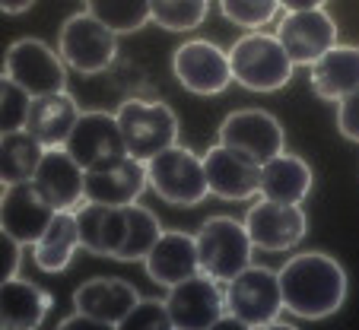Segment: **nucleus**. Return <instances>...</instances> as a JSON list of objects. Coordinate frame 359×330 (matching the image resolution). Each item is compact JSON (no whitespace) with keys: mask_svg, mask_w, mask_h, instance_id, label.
<instances>
[{"mask_svg":"<svg viewBox=\"0 0 359 330\" xmlns=\"http://www.w3.org/2000/svg\"><path fill=\"white\" fill-rule=\"evenodd\" d=\"M283 308L302 321H325L344 305L346 273L331 254L305 251L277 270Z\"/></svg>","mask_w":359,"mask_h":330,"instance_id":"f257e3e1","label":"nucleus"},{"mask_svg":"<svg viewBox=\"0 0 359 330\" xmlns=\"http://www.w3.org/2000/svg\"><path fill=\"white\" fill-rule=\"evenodd\" d=\"M229 64H232V80L238 86L251 89V92H277V89H283L292 80V67H296L290 61V54L283 51L277 35H264L258 29L232 45Z\"/></svg>","mask_w":359,"mask_h":330,"instance_id":"f03ea898","label":"nucleus"},{"mask_svg":"<svg viewBox=\"0 0 359 330\" xmlns=\"http://www.w3.org/2000/svg\"><path fill=\"white\" fill-rule=\"evenodd\" d=\"M147 184L172 207H197L210 194L203 156L191 153L182 143H172L147 162Z\"/></svg>","mask_w":359,"mask_h":330,"instance_id":"7ed1b4c3","label":"nucleus"},{"mask_svg":"<svg viewBox=\"0 0 359 330\" xmlns=\"http://www.w3.org/2000/svg\"><path fill=\"white\" fill-rule=\"evenodd\" d=\"M226 315L238 317L248 330L277 327V317L283 315V292L280 277L267 267H248L226 283Z\"/></svg>","mask_w":359,"mask_h":330,"instance_id":"20e7f679","label":"nucleus"},{"mask_svg":"<svg viewBox=\"0 0 359 330\" xmlns=\"http://www.w3.org/2000/svg\"><path fill=\"white\" fill-rule=\"evenodd\" d=\"M197 242V261H201V273L213 277L217 283H229L251 263V245L245 223H236L232 216H213L201 226L194 235Z\"/></svg>","mask_w":359,"mask_h":330,"instance_id":"39448f33","label":"nucleus"},{"mask_svg":"<svg viewBox=\"0 0 359 330\" xmlns=\"http://www.w3.org/2000/svg\"><path fill=\"white\" fill-rule=\"evenodd\" d=\"M115 118L128 153L140 162H149L156 153L178 143V118L165 102L130 99L118 108Z\"/></svg>","mask_w":359,"mask_h":330,"instance_id":"423d86ee","label":"nucleus"},{"mask_svg":"<svg viewBox=\"0 0 359 330\" xmlns=\"http://www.w3.org/2000/svg\"><path fill=\"white\" fill-rule=\"evenodd\" d=\"M57 51L76 74H102L115 64L118 32L93 13H74L57 32Z\"/></svg>","mask_w":359,"mask_h":330,"instance_id":"0eeeda50","label":"nucleus"},{"mask_svg":"<svg viewBox=\"0 0 359 330\" xmlns=\"http://www.w3.org/2000/svg\"><path fill=\"white\" fill-rule=\"evenodd\" d=\"M4 74L16 80L29 95H48L67 89V64L61 51L41 39H16L4 54Z\"/></svg>","mask_w":359,"mask_h":330,"instance_id":"6e6552de","label":"nucleus"},{"mask_svg":"<svg viewBox=\"0 0 359 330\" xmlns=\"http://www.w3.org/2000/svg\"><path fill=\"white\" fill-rule=\"evenodd\" d=\"M165 305H169L175 330H213V324L226 315L223 289L207 273H194V277L169 286Z\"/></svg>","mask_w":359,"mask_h":330,"instance_id":"1a4fd4ad","label":"nucleus"},{"mask_svg":"<svg viewBox=\"0 0 359 330\" xmlns=\"http://www.w3.org/2000/svg\"><path fill=\"white\" fill-rule=\"evenodd\" d=\"M64 149L80 162L83 172L105 169V165H111V162L128 156L121 128H118V118L105 115V111H86V115L76 118Z\"/></svg>","mask_w":359,"mask_h":330,"instance_id":"9d476101","label":"nucleus"},{"mask_svg":"<svg viewBox=\"0 0 359 330\" xmlns=\"http://www.w3.org/2000/svg\"><path fill=\"white\" fill-rule=\"evenodd\" d=\"M172 74L188 92L194 95H219L232 83L229 54L213 41H184L172 54Z\"/></svg>","mask_w":359,"mask_h":330,"instance_id":"9b49d317","label":"nucleus"},{"mask_svg":"<svg viewBox=\"0 0 359 330\" xmlns=\"http://www.w3.org/2000/svg\"><path fill=\"white\" fill-rule=\"evenodd\" d=\"M219 143L238 149V153L251 156L255 162L264 165L267 159L283 153L286 134H283V124L271 111H264V108H242V111H232L219 124Z\"/></svg>","mask_w":359,"mask_h":330,"instance_id":"f8f14e48","label":"nucleus"},{"mask_svg":"<svg viewBox=\"0 0 359 330\" xmlns=\"http://www.w3.org/2000/svg\"><path fill=\"white\" fill-rule=\"evenodd\" d=\"M245 229L255 248L261 251H290L309 232V216L302 213L299 203H280V200H261L248 209L245 216Z\"/></svg>","mask_w":359,"mask_h":330,"instance_id":"ddd939ff","label":"nucleus"},{"mask_svg":"<svg viewBox=\"0 0 359 330\" xmlns=\"http://www.w3.org/2000/svg\"><path fill=\"white\" fill-rule=\"evenodd\" d=\"M277 39L296 67H312L325 51L337 45V26L325 7L318 10H290L277 26Z\"/></svg>","mask_w":359,"mask_h":330,"instance_id":"4468645a","label":"nucleus"},{"mask_svg":"<svg viewBox=\"0 0 359 330\" xmlns=\"http://www.w3.org/2000/svg\"><path fill=\"white\" fill-rule=\"evenodd\" d=\"M203 172H207L210 194H217L219 200H248L261 191V162L232 146H223V143L207 149Z\"/></svg>","mask_w":359,"mask_h":330,"instance_id":"2eb2a0df","label":"nucleus"},{"mask_svg":"<svg viewBox=\"0 0 359 330\" xmlns=\"http://www.w3.org/2000/svg\"><path fill=\"white\" fill-rule=\"evenodd\" d=\"M32 184L51 209H76L86 200V172L64 146L45 149Z\"/></svg>","mask_w":359,"mask_h":330,"instance_id":"dca6fc26","label":"nucleus"},{"mask_svg":"<svg viewBox=\"0 0 359 330\" xmlns=\"http://www.w3.org/2000/svg\"><path fill=\"white\" fill-rule=\"evenodd\" d=\"M57 209L45 203V197L35 191L32 181L7 184L4 197H0V229L13 235L20 245H35L48 223L55 219Z\"/></svg>","mask_w":359,"mask_h":330,"instance_id":"f3484780","label":"nucleus"},{"mask_svg":"<svg viewBox=\"0 0 359 330\" xmlns=\"http://www.w3.org/2000/svg\"><path fill=\"white\" fill-rule=\"evenodd\" d=\"M147 184V162L124 156V159L111 162L105 169L86 172V200L109 203V207H130L137 197L143 194Z\"/></svg>","mask_w":359,"mask_h":330,"instance_id":"a211bd4d","label":"nucleus"},{"mask_svg":"<svg viewBox=\"0 0 359 330\" xmlns=\"http://www.w3.org/2000/svg\"><path fill=\"white\" fill-rule=\"evenodd\" d=\"M137 302H140V292H137L130 283H124V280H115V277L86 280V283H83L80 289L74 292L76 311H83V315L102 321L109 330H115L118 324L128 317V311L134 308Z\"/></svg>","mask_w":359,"mask_h":330,"instance_id":"6ab92c4d","label":"nucleus"},{"mask_svg":"<svg viewBox=\"0 0 359 330\" xmlns=\"http://www.w3.org/2000/svg\"><path fill=\"white\" fill-rule=\"evenodd\" d=\"M147 277L159 286H175L182 280L201 273V261H197V242L194 235L184 232H163L159 242L149 248V254L143 257Z\"/></svg>","mask_w":359,"mask_h":330,"instance_id":"aec40b11","label":"nucleus"},{"mask_svg":"<svg viewBox=\"0 0 359 330\" xmlns=\"http://www.w3.org/2000/svg\"><path fill=\"white\" fill-rule=\"evenodd\" d=\"M80 108L70 99L67 92H48V95H35L29 105V118H26V130L41 143L45 149L51 146H64L74 130Z\"/></svg>","mask_w":359,"mask_h":330,"instance_id":"412c9836","label":"nucleus"},{"mask_svg":"<svg viewBox=\"0 0 359 330\" xmlns=\"http://www.w3.org/2000/svg\"><path fill=\"white\" fill-rule=\"evenodd\" d=\"M51 296L29 280H7L0 286V330H35L48 317Z\"/></svg>","mask_w":359,"mask_h":330,"instance_id":"4be33fe9","label":"nucleus"},{"mask_svg":"<svg viewBox=\"0 0 359 330\" xmlns=\"http://www.w3.org/2000/svg\"><path fill=\"white\" fill-rule=\"evenodd\" d=\"M74 213H76V226H80L83 248L95 257H115L118 245H121V229H124V207L83 200Z\"/></svg>","mask_w":359,"mask_h":330,"instance_id":"5701e85b","label":"nucleus"},{"mask_svg":"<svg viewBox=\"0 0 359 330\" xmlns=\"http://www.w3.org/2000/svg\"><path fill=\"white\" fill-rule=\"evenodd\" d=\"M312 89L327 102H340L359 89V48L334 45L312 64Z\"/></svg>","mask_w":359,"mask_h":330,"instance_id":"b1692460","label":"nucleus"},{"mask_svg":"<svg viewBox=\"0 0 359 330\" xmlns=\"http://www.w3.org/2000/svg\"><path fill=\"white\" fill-rule=\"evenodd\" d=\"M312 191V169L309 162L299 156L277 153L273 159H267L261 165V197L267 200H280V203H302Z\"/></svg>","mask_w":359,"mask_h":330,"instance_id":"393cba45","label":"nucleus"},{"mask_svg":"<svg viewBox=\"0 0 359 330\" xmlns=\"http://www.w3.org/2000/svg\"><path fill=\"white\" fill-rule=\"evenodd\" d=\"M76 248H83L76 213L74 209H57L55 219L48 223V229L41 232V238L32 245L35 267L45 270V273H61V270L70 267Z\"/></svg>","mask_w":359,"mask_h":330,"instance_id":"a878e982","label":"nucleus"},{"mask_svg":"<svg viewBox=\"0 0 359 330\" xmlns=\"http://www.w3.org/2000/svg\"><path fill=\"white\" fill-rule=\"evenodd\" d=\"M41 156H45V146L26 128L4 134L0 137V184L7 188V184L32 181Z\"/></svg>","mask_w":359,"mask_h":330,"instance_id":"bb28decb","label":"nucleus"},{"mask_svg":"<svg viewBox=\"0 0 359 330\" xmlns=\"http://www.w3.org/2000/svg\"><path fill=\"white\" fill-rule=\"evenodd\" d=\"M159 235H163V226L147 207H140V203L124 207V229L115 261H143L149 254V248L159 242Z\"/></svg>","mask_w":359,"mask_h":330,"instance_id":"cd10ccee","label":"nucleus"},{"mask_svg":"<svg viewBox=\"0 0 359 330\" xmlns=\"http://www.w3.org/2000/svg\"><path fill=\"white\" fill-rule=\"evenodd\" d=\"M86 10L118 35L140 32L149 20V0H86Z\"/></svg>","mask_w":359,"mask_h":330,"instance_id":"c85d7f7f","label":"nucleus"},{"mask_svg":"<svg viewBox=\"0 0 359 330\" xmlns=\"http://www.w3.org/2000/svg\"><path fill=\"white\" fill-rule=\"evenodd\" d=\"M210 0H149V20L169 32H191L203 22Z\"/></svg>","mask_w":359,"mask_h":330,"instance_id":"c756f323","label":"nucleus"},{"mask_svg":"<svg viewBox=\"0 0 359 330\" xmlns=\"http://www.w3.org/2000/svg\"><path fill=\"white\" fill-rule=\"evenodd\" d=\"M29 105H32V95L7 74H0V137L26 128Z\"/></svg>","mask_w":359,"mask_h":330,"instance_id":"7c9ffc66","label":"nucleus"},{"mask_svg":"<svg viewBox=\"0 0 359 330\" xmlns=\"http://www.w3.org/2000/svg\"><path fill=\"white\" fill-rule=\"evenodd\" d=\"M226 20L242 29H264L277 16L280 0H219Z\"/></svg>","mask_w":359,"mask_h":330,"instance_id":"2f4dec72","label":"nucleus"},{"mask_svg":"<svg viewBox=\"0 0 359 330\" xmlns=\"http://www.w3.org/2000/svg\"><path fill=\"white\" fill-rule=\"evenodd\" d=\"M118 330H172L169 305L156 302V298H140L134 308L128 311Z\"/></svg>","mask_w":359,"mask_h":330,"instance_id":"473e14b6","label":"nucleus"},{"mask_svg":"<svg viewBox=\"0 0 359 330\" xmlns=\"http://www.w3.org/2000/svg\"><path fill=\"white\" fill-rule=\"evenodd\" d=\"M337 130L346 140L359 143V89L337 102Z\"/></svg>","mask_w":359,"mask_h":330,"instance_id":"72a5a7b5","label":"nucleus"},{"mask_svg":"<svg viewBox=\"0 0 359 330\" xmlns=\"http://www.w3.org/2000/svg\"><path fill=\"white\" fill-rule=\"evenodd\" d=\"M20 261H22V245L0 229V286L20 273Z\"/></svg>","mask_w":359,"mask_h":330,"instance_id":"f704fd0d","label":"nucleus"},{"mask_svg":"<svg viewBox=\"0 0 359 330\" xmlns=\"http://www.w3.org/2000/svg\"><path fill=\"white\" fill-rule=\"evenodd\" d=\"M61 330H109L102 321H95V317L83 315V311H76L74 317H64L61 321Z\"/></svg>","mask_w":359,"mask_h":330,"instance_id":"c9c22d12","label":"nucleus"},{"mask_svg":"<svg viewBox=\"0 0 359 330\" xmlns=\"http://www.w3.org/2000/svg\"><path fill=\"white\" fill-rule=\"evenodd\" d=\"M35 0H0V13H7V16H20L26 13L29 7H32Z\"/></svg>","mask_w":359,"mask_h":330,"instance_id":"e433bc0d","label":"nucleus"},{"mask_svg":"<svg viewBox=\"0 0 359 330\" xmlns=\"http://www.w3.org/2000/svg\"><path fill=\"white\" fill-rule=\"evenodd\" d=\"M327 0H280V7L283 10H318L325 7Z\"/></svg>","mask_w":359,"mask_h":330,"instance_id":"4c0bfd02","label":"nucleus"}]
</instances>
